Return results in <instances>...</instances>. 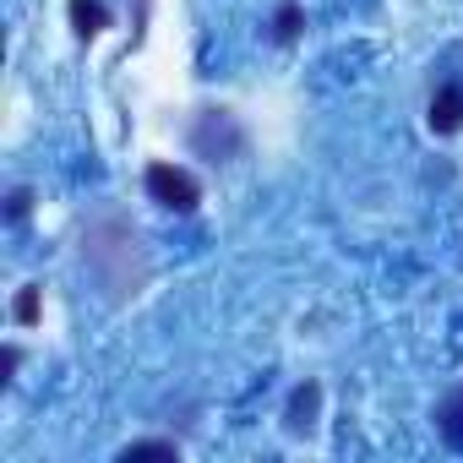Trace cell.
Returning a JSON list of instances; mask_svg holds the SVG:
<instances>
[{
	"label": "cell",
	"instance_id": "cell-1",
	"mask_svg": "<svg viewBox=\"0 0 463 463\" xmlns=\"http://www.w3.org/2000/svg\"><path fill=\"white\" fill-rule=\"evenodd\" d=\"M147 196H153L158 207H169V213H196L202 185H196V175L180 169V164H147Z\"/></svg>",
	"mask_w": 463,
	"mask_h": 463
},
{
	"label": "cell",
	"instance_id": "cell-2",
	"mask_svg": "<svg viewBox=\"0 0 463 463\" xmlns=\"http://www.w3.org/2000/svg\"><path fill=\"white\" fill-rule=\"evenodd\" d=\"M317 414H322V382H300L284 403V430L289 436H311L317 430Z\"/></svg>",
	"mask_w": 463,
	"mask_h": 463
},
{
	"label": "cell",
	"instance_id": "cell-3",
	"mask_svg": "<svg viewBox=\"0 0 463 463\" xmlns=\"http://www.w3.org/2000/svg\"><path fill=\"white\" fill-rule=\"evenodd\" d=\"M425 120H430L436 137H458V131H463V82H441V88L430 93Z\"/></svg>",
	"mask_w": 463,
	"mask_h": 463
},
{
	"label": "cell",
	"instance_id": "cell-4",
	"mask_svg": "<svg viewBox=\"0 0 463 463\" xmlns=\"http://www.w3.org/2000/svg\"><path fill=\"white\" fill-rule=\"evenodd\" d=\"M213 142H218V147H229V153H241V131H235V120H229V109H202L196 147H202V153H213Z\"/></svg>",
	"mask_w": 463,
	"mask_h": 463
},
{
	"label": "cell",
	"instance_id": "cell-5",
	"mask_svg": "<svg viewBox=\"0 0 463 463\" xmlns=\"http://www.w3.org/2000/svg\"><path fill=\"white\" fill-rule=\"evenodd\" d=\"M436 430L452 452H463V387H452L441 403H436Z\"/></svg>",
	"mask_w": 463,
	"mask_h": 463
},
{
	"label": "cell",
	"instance_id": "cell-6",
	"mask_svg": "<svg viewBox=\"0 0 463 463\" xmlns=\"http://www.w3.org/2000/svg\"><path fill=\"white\" fill-rule=\"evenodd\" d=\"M66 12H71L77 39H93V33L109 28V6H104V0H66Z\"/></svg>",
	"mask_w": 463,
	"mask_h": 463
},
{
	"label": "cell",
	"instance_id": "cell-7",
	"mask_svg": "<svg viewBox=\"0 0 463 463\" xmlns=\"http://www.w3.org/2000/svg\"><path fill=\"white\" fill-rule=\"evenodd\" d=\"M300 28H306V12L295 6V0H284V6L273 12V44H295Z\"/></svg>",
	"mask_w": 463,
	"mask_h": 463
},
{
	"label": "cell",
	"instance_id": "cell-8",
	"mask_svg": "<svg viewBox=\"0 0 463 463\" xmlns=\"http://www.w3.org/2000/svg\"><path fill=\"white\" fill-rule=\"evenodd\" d=\"M39 311H44V289H39V284H28V289L17 295V306H12V317H17L23 327H33V322H39Z\"/></svg>",
	"mask_w": 463,
	"mask_h": 463
},
{
	"label": "cell",
	"instance_id": "cell-9",
	"mask_svg": "<svg viewBox=\"0 0 463 463\" xmlns=\"http://www.w3.org/2000/svg\"><path fill=\"white\" fill-rule=\"evenodd\" d=\"M131 458H180V441H131V447H120V463H131Z\"/></svg>",
	"mask_w": 463,
	"mask_h": 463
},
{
	"label": "cell",
	"instance_id": "cell-10",
	"mask_svg": "<svg viewBox=\"0 0 463 463\" xmlns=\"http://www.w3.org/2000/svg\"><path fill=\"white\" fill-rule=\"evenodd\" d=\"M28 202H33V191H28V185H17V191H12V202H6V218H12V223H23V218H28Z\"/></svg>",
	"mask_w": 463,
	"mask_h": 463
},
{
	"label": "cell",
	"instance_id": "cell-11",
	"mask_svg": "<svg viewBox=\"0 0 463 463\" xmlns=\"http://www.w3.org/2000/svg\"><path fill=\"white\" fill-rule=\"evenodd\" d=\"M17 365H23V349H17V344H6V354H0V382H12V376H17Z\"/></svg>",
	"mask_w": 463,
	"mask_h": 463
}]
</instances>
